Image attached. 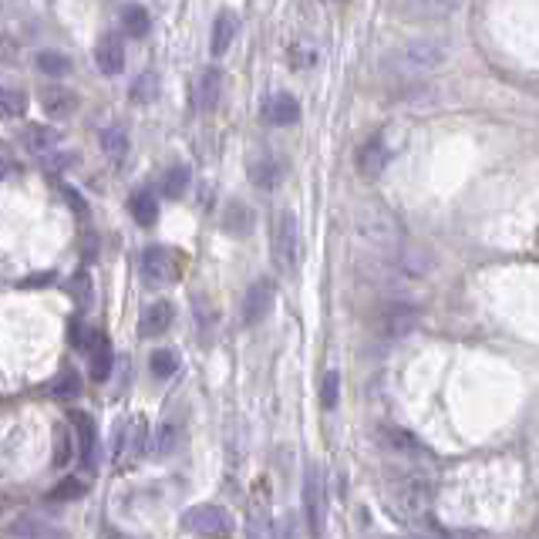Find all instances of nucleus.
Segmentation results:
<instances>
[{
    "label": "nucleus",
    "instance_id": "nucleus-1",
    "mask_svg": "<svg viewBox=\"0 0 539 539\" xmlns=\"http://www.w3.org/2000/svg\"><path fill=\"white\" fill-rule=\"evenodd\" d=\"M455 54V45L445 34H425V37H412L404 45L391 47L381 58V71L395 81H415V78L435 75L442 71Z\"/></svg>",
    "mask_w": 539,
    "mask_h": 539
},
{
    "label": "nucleus",
    "instance_id": "nucleus-2",
    "mask_svg": "<svg viewBox=\"0 0 539 539\" xmlns=\"http://www.w3.org/2000/svg\"><path fill=\"white\" fill-rule=\"evenodd\" d=\"M355 236H357V243L374 257V263H388L401 247H404L395 216L385 213V209H378V206H371V209H361V213H357Z\"/></svg>",
    "mask_w": 539,
    "mask_h": 539
},
{
    "label": "nucleus",
    "instance_id": "nucleus-3",
    "mask_svg": "<svg viewBox=\"0 0 539 539\" xmlns=\"http://www.w3.org/2000/svg\"><path fill=\"white\" fill-rule=\"evenodd\" d=\"M270 253L277 263L280 274H293L300 263V223L290 209L274 216V230H270Z\"/></svg>",
    "mask_w": 539,
    "mask_h": 539
},
{
    "label": "nucleus",
    "instance_id": "nucleus-4",
    "mask_svg": "<svg viewBox=\"0 0 539 539\" xmlns=\"http://www.w3.org/2000/svg\"><path fill=\"white\" fill-rule=\"evenodd\" d=\"M429 502H431V486L418 476L401 478L398 486H395V493H391V506H395V512H398L404 523H408V519L418 523V519L429 512Z\"/></svg>",
    "mask_w": 539,
    "mask_h": 539
},
{
    "label": "nucleus",
    "instance_id": "nucleus-5",
    "mask_svg": "<svg viewBox=\"0 0 539 539\" xmlns=\"http://www.w3.org/2000/svg\"><path fill=\"white\" fill-rule=\"evenodd\" d=\"M183 526L196 536H209V539H223L230 536L233 519L230 512L223 506H213V502H202V506H192L183 512Z\"/></svg>",
    "mask_w": 539,
    "mask_h": 539
},
{
    "label": "nucleus",
    "instance_id": "nucleus-6",
    "mask_svg": "<svg viewBox=\"0 0 539 539\" xmlns=\"http://www.w3.org/2000/svg\"><path fill=\"white\" fill-rule=\"evenodd\" d=\"M183 274V260L179 253L169 247H145L142 253V277L152 283H176Z\"/></svg>",
    "mask_w": 539,
    "mask_h": 539
},
{
    "label": "nucleus",
    "instance_id": "nucleus-7",
    "mask_svg": "<svg viewBox=\"0 0 539 539\" xmlns=\"http://www.w3.org/2000/svg\"><path fill=\"white\" fill-rule=\"evenodd\" d=\"M304 512H307L310 536L321 539L327 506H323V482H321V469H317V465H307V472H304Z\"/></svg>",
    "mask_w": 539,
    "mask_h": 539
},
{
    "label": "nucleus",
    "instance_id": "nucleus-8",
    "mask_svg": "<svg viewBox=\"0 0 539 539\" xmlns=\"http://www.w3.org/2000/svg\"><path fill=\"white\" fill-rule=\"evenodd\" d=\"M81 351L88 355L94 381H108V378H111V368H115V347H111V338H108L105 331H88Z\"/></svg>",
    "mask_w": 539,
    "mask_h": 539
},
{
    "label": "nucleus",
    "instance_id": "nucleus-9",
    "mask_svg": "<svg viewBox=\"0 0 539 539\" xmlns=\"http://www.w3.org/2000/svg\"><path fill=\"white\" fill-rule=\"evenodd\" d=\"M274 297H277V287H274V280H257L253 287L247 290L243 297V327H257V323L266 321V314L274 307Z\"/></svg>",
    "mask_w": 539,
    "mask_h": 539
},
{
    "label": "nucleus",
    "instance_id": "nucleus-10",
    "mask_svg": "<svg viewBox=\"0 0 539 539\" xmlns=\"http://www.w3.org/2000/svg\"><path fill=\"white\" fill-rule=\"evenodd\" d=\"M418 321H421V314H418L415 304L395 300V304H388L385 314H381V334H388V338H408L418 327Z\"/></svg>",
    "mask_w": 539,
    "mask_h": 539
},
{
    "label": "nucleus",
    "instance_id": "nucleus-11",
    "mask_svg": "<svg viewBox=\"0 0 539 539\" xmlns=\"http://www.w3.org/2000/svg\"><path fill=\"white\" fill-rule=\"evenodd\" d=\"M247 172H249V183L257 185V189H263V192H274V189H280L283 176H287V162H283L280 155L263 152V155H257V159L249 162Z\"/></svg>",
    "mask_w": 539,
    "mask_h": 539
},
{
    "label": "nucleus",
    "instance_id": "nucleus-12",
    "mask_svg": "<svg viewBox=\"0 0 539 539\" xmlns=\"http://www.w3.org/2000/svg\"><path fill=\"white\" fill-rule=\"evenodd\" d=\"M465 0H401V14L408 20H445L452 17Z\"/></svg>",
    "mask_w": 539,
    "mask_h": 539
},
{
    "label": "nucleus",
    "instance_id": "nucleus-13",
    "mask_svg": "<svg viewBox=\"0 0 539 539\" xmlns=\"http://www.w3.org/2000/svg\"><path fill=\"white\" fill-rule=\"evenodd\" d=\"M263 122L274 125V128H287V125H293L297 118H300V105H297V98L287 92H277L270 94L266 102H263Z\"/></svg>",
    "mask_w": 539,
    "mask_h": 539
},
{
    "label": "nucleus",
    "instance_id": "nucleus-14",
    "mask_svg": "<svg viewBox=\"0 0 539 539\" xmlns=\"http://www.w3.org/2000/svg\"><path fill=\"white\" fill-rule=\"evenodd\" d=\"M176 321V307H172V300H152L149 307L142 310L139 317V334L142 338H159V334H166Z\"/></svg>",
    "mask_w": 539,
    "mask_h": 539
},
{
    "label": "nucleus",
    "instance_id": "nucleus-15",
    "mask_svg": "<svg viewBox=\"0 0 539 539\" xmlns=\"http://www.w3.org/2000/svg\"><path fill=\"white\" fill-rule=\"evenodd\" d=\"M388 162H391V149L385 145L381 135H374L371 142H364L361 152H357V169H361V176H368V179L381 176V172L388 169Z\"/></svg>",
    "mask_w": 539,
    "mask_h": 539
},
{
    "label": "nucleus",
    "instance_id": "nucleus-16",
    "mask_svg": "<svg viewBox=\"0 0 539 539\" xmlns=\"http://www.w3.org/2000/svg\"><path fill=\"white\" fill-rule=\"evenodd\" d=\"M37 98H41V108L51 118H68V115L78 111V94L71 88H64V85H47V88H41Z\"/></svg>",
    "mask_w": 539,
    "mask_h": 539
},
{
    "label": "nucleus",
    "instance_id": "nucleus-17",
    "mask_svg": "<svg viewBox=\"0 0 539 539\" xmlns=\"http://www.w3.org/2000/svg\"><path fill=\"white\" fill-rule=\"evenodd\" d=\"M223 233H230V236H236V240H243V236H249L253 233V226H257V216H253V209H249L247 202L233 200L226 202V209H223Z\"/></svg>",
    "mask_w": 539,
    "mask_h": 539
},
{
    "label": "nucleus",
    "instance_id": "nucleus-18",
    "mask_svg": "<svg viewBox=\"0 0 539 539\" xmlns=\"http://www.w3.org/2000/svg\"><path fill=\"white\" fill-rule=\"evenodd\" d=\"M94 64L102 68V75H118L125 68V45L122 37H115V34H105L98 47H94Z\"/></svg>",
    "mask_w": 539,
    "mask_h": 539
},
{
    "label": "nucleus",
    "instance_id": "nucleus-19",
    "mask_svg": "<svg viewBox=\"0 0 539 539\" xmlns=\"http://www.w3.org/2000/svg\"><path fill=\"white\" fill-rule=\"evenodd\" d=\"M71 425H75V438H78V455H81V465L94 469V445H98V431H94V421L85 412H71Z\"/></svg>",
    "mask_w": 539,
    "mask_h": 539
},
{
    "label": "nucleus",
    "instance_id": "nucleus-20",
    "mask_svg": "<svg viewBox=\"0 0 539 539\" xmlns=\"http://www.w3.org/2000/svg\"><path fill=\"white\" fill-rule=\"evenodd\" d=\"M236 31H240V17L233 14V11H219L213 20V54L216 58H223L230 45L236 41Z\"/></svg>",
    "mask_w": 539,
    "mask_h": 539
},
{
    "label": "nucleus",
    "instance_id": "nucleus-21",
    "mask_svg": "<svg viewBox=\"0 0 539 539\" xmlns=\"http://www.w3.org/2000/svg\"><path fill=\"white\" fill-rule=\"evenodd\" d=\"M7 539H68L64 536V529L58 526H47L41 519H17V523L7 526Z\"/></svg>",
    "mask_w": 539,
    "mask_h": 539
},
{
    "label": "nucleus",
    "instance_id": "nucleus-22",
    "mask_svg": "<svg viewBox=\"0 0 539 539\" xmlns=\"http://www.w3.org/2000/svg\"><path fill=\"white\" fill-rule=\"evenodd\" d=\"M219 88H223V75L216 68H206L196 81V108L200 111H213L219 105Z\"/></svg>",
    "mask_w": 539,
    "mask_h": 539
},
{
    "label": "nucleus",
    "instance_id": "nucleus-23",
    "mask_svg": "<svg viewBox=\"0 0 539 539\" xmlns=\"http://www.w3.org/2000/svg\"><path fill=\"white\" fill-rule=\"evenodd\" d=\"M58 142H61V132L51 128V125H28V128H24V145H28L31 152H51Z\"/></svg>",
    "mask_w": 539,
    "mask_h": 539
},
{
    "label": "nucleus",
    "instance_id": "nucleus-24",
    "mask_svg": "<svg viewBox=\"0 0 539 539\" xmlns=\"http://www.w3.org/2000/svg\"><path fill=\"white\" fill-rule=\"evenodd\" d=\"M128 209H132L139 226H155V219H159V202H155V196L149 189H139V192L128 200Z\"/></svg>",
    "mask_w": 539,
    "mask_h": 539
},
{
    "label": "nucleus",
    "instance_id": "nucleus-25",
    "mask_svg": "<svg viewBox=\"0 0 539 539\" xmlns=\"http://www.w3.org/2000/svg\"><path fill=\"white\" fill-rule=\"evenodd\" d=\"M189 183H192L189 166H172V169L162 176V196H166V200H183Z\"/></svg>",
    "mask_w": 539,
    "mask_h": 539
},
{
    "label": "nucleus",
    "instance_id": "nucleus-26",
    "mask_svg": "<svg viewBox=\"0 0 539 539\" xmlns=\"http://www.w3.org/2000/svg\"><path fill=\"white\" fill-rule=\"evenodd\" d=\"M179 421H162L159 429H155V435H152V455H169L172 448L179 445Z\"/></svg>",
    "mask_w": 539,
    "mask_h": 539
},
{
    "label": "nucleus",
    "instance_id": "nucleus-27",
    "mask_svg": "<svg viewBox=\"0 0 539 539\" xmlns=\"http://www.w3.org/2000/svg\"><path fill=\"white\" fill-rule=\"evenodd\" d=\"M122 24L132 37H145L149 28H152V17H149V11L139 7V4H128V7L122 11Z\"/></svg>",
    "mask_w": 539,
    "mask_h": 539
},
{
    "label": "nucleus",
    "instance_id": "nucleus-28",
    "mask_svg": "<svg viewBox=\"0 0 539 539\" xmlns=\"http://www.w3.org/2000/svg\"><path fill=\"white\" fill-rule=\"evenodd\" d=\"M78 391H81V378H78L75 371H61L51 385H47V395L58 401H68V398H78Z\"/></svg>",
    "mask_w": 539,
    "mask_h": 539
},
{
    "label": "nucleus",
    "instance_id": "nucleus-29",
    "mask_svg": "<svg viewBox=\"0 0 539 539\" xmlns=\"http://www.w3.org/2000/svg\"><path fill=\"white\" fill-rule=\"evenodd\" d=\"M71 459H75V438H71V431L64 425H58L54 429V455H51V462H54V469H64Z\"/></svg>",
    "mask_w": 539,
    "mask_h": 539
},
{
    "label": "nucleus",
    "instance_id": "nucleus-30",
    "mask_svg": "<svg viewBox=\"0 0 539 539\" xmlns=\"http://www.w3.org/2000/svg\"><path fill=\"white\" fill-rule=\"evenodd\" d=\"M85 493H88V482L71 476V478H61V482L51 489L47 499H51V502H75V499H81Z\"/></svg>",
    "mask_w": 539,
    "mask_h": 539
},
{
    "label": "nucleus",
    "instance_id": "nucleus-31",
    "mask_svg": "<svg viewBox=\"0 0 539 539\" xmlns=\"http://www.w3.org/2000/svg\"><path fill=\"white\" fill-rule=\"evenodd\" d=\"M37 68H41L47 78H64L71 71V58L61 54V51H41V54H37Z\"/></svg>",
    "mask_w": 539,
    "mask_h": 539
},
{
    "label": "nucleus",
    "instance_id": "nucleus-32",
    "mask_svg": "<svg viewBox=\"0 0 539 539\" xmlns=\"http://www.w3.org/2000/svg\"><path fill=\"white\" fill-rule=\"evenodd\" d=\"M385 445L395 448L398 455H425V448L415 442V435H408V431H401V429L385 431Z\"/></svg>",
    "mask_w": 539,
    "mask_h": 539
},
{
    "label": "nucleus",
    "instance_id": "nucleus-33",
    "mask_svg": "<svg viewBox=\"0 0 539 539\" xmlns=\"http://www.w3.org/2000/svg\"><path fill=\"white\" fill-rule=\"evenodd\" d=\"M98 142H102V152L111 155V159H122L128 152V135H125L122 128H105L98 135Z\"/></svg>",
    "mask_w": 539,
    "mask_h": 539
},
{
    "label": "nucleus",
    "instance_id": "nucleus-34",
    "mask_svg": "<svg viewBox=\"0 0 539 539\" xmlns=\"http://www.w3.org/2000/svg\"><path fill=\"white\" fill-rule=\"evenodd\" d=\"M155 94H159V75H152V71H145V75L132 85V92H128V98L132 102H139V105H149Z\"/></svg>",
    "mask_w": 539,
    "mask_h": 539
},
{
    "label": "nucleus",
    "instance_id": "nucleus-35",
    "mask_svg": "<svg viewBox=\"0 0 539 539\" xmlns=\"http://www.w3.org/2000/svg\"><path fill=\"white\" fill-rule=\"evenodd\" d=\"M149 371H152V378H172L176 371H179V357L172 355V351H155L152 357H149Z\"/></svg>",
    "mask_w": 539,
    "mask_h": 539
},
{
    "label": "nucleus",
    "instance_id": "nucleus-36",
    "mask_svg": "<svg viewBox=\"0 0 539 539\" xmlns=\"http://www.w3.org/2000/svg\"><path fill=\"white\" fill-rule=\"evenodd\" d=\"M28 108V98L20 92H11V88H0V118H17L24 115Z\"/></svg>",
    "mask_w": 539,
    "mask_h": 539
},
{
    "label": "nucleus",
    "instance_id": "nucleus-37",
    "mask_svg": "<svg viewBox=\"0 0 539 539\" xmlns=\"http://www.w3.org/2000/svg\"><path fill=\"white\" fill-rule=\"evenodd\" d=\"M338 398H340V374L338 371H327L321 381V404L327 412H334V408H338Z\"/></svg>",
    "mask_w": 539,
    "mask_h": 539
},
{
    "label": "nucleus",
    "instance_id": "nucleus-38",
    "mask_svg": "<svg viewBox=\"0 0 539 539\" xmlns=\"http://www.w3.org/2000/svg\"><path fill=\"white\" fill-rule=\"evenodd\" d=\"M71 297L78 300L81 310L92 307V277H88V274H75V280H71Z\"/></svg>",
    "mask_w": 539,
    "mask_h": 539
},
{
    "label": "nucleus",
    "instance_id": "nucleus-39",
    "mask_svg": "<svg viewBox=\"0 0 539 539\" xmlns=\"http://www.w3.org/2000/svg\"><path fill=\"white\" fill-rule=\"evenodd\" d=\"M135 435H132V459H139L142 455V448H145V421L142 418H135Z\"/></svg>",
    "mask_w": 539,
    "mask_h": 539
},
{
    "label": "nucleus",
    "instance_id": "nucleus-40",
    "mask_svg": "<svg viewBox=\"0 0 539 539\" xmlns=\"http://www.w3.org/2000/svg\"><path fill=\"white\" fill-rule=\"evenodd\" d=\"M64 196H68V202H71V209H78V213H81V216H88V206H85V200H81V196H78L75 189H68V192H64Z\"/></svg>",
    "mask_w": 539,
    "mask_h": 539
},
{
    "label": "nucleus",
    "instance_id": "nucleus-41",
    "mask_svg": "<svg viewBox=\"0 0 539 539\" xmlns=\"http://www.w3.org/2000/svg\"><path fill=\"white\" fill-rule=\"evenodd\" d=\"M14 166V152L7 149V142H0V169H11Z\"/></svg>",
    "mask_w": 539,
    "mask_h": 539
},
{
    "label": "nucleus",
    "instance_id": "nucleus-42",
    "mask_svg": "<svg viewBox=\"0 0 539 539\" xmlns=\"http://www.w3.org/2000/svg\"><path fill=\"white\" fill-rule=\"evenodd\" d=\"M418 539H438V536H418Z\"/></svg>",
    "mask_w": 539,
    "mask_h": 539
}]
</instances>
